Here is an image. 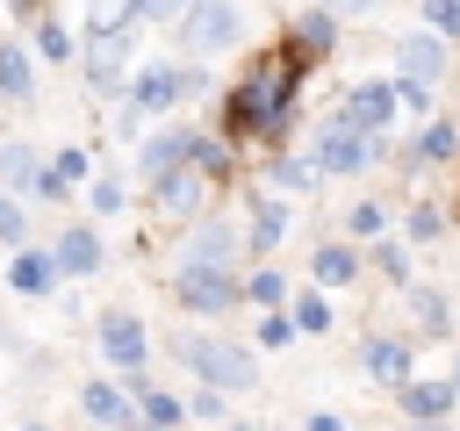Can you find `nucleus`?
Returning <instances> with one entry per match:
<instances>
[{
  "label": "nucleus",
  "mask_w": 460,
  "mask_h": 431,
  "mask_svg": "<svg viewBox=\"0 0 460 431\" xmlns=\"http://www.w3.org/2000/svg\"><path fill=\"white\" fill-rule=\"evenodd\" d=\"M187 158H194V144H187L180 129H172V136H151V144H144V172H151V180H165V172H180Z\"/></svg>",
  "instance_id": "nucleus-12"
},
{
  "label": "nucleus",
  "mask_w": 460,
  "mask_h": 431,
  "mask_svg": "<svg viewBox=\"0 0 460 431\" xmlns=\"http://www.w3.org/2000/svg\"><path fill=\"white\" fill-rule=\"evenodd\" d=\"M129 72V36H93V79H122Z\"/></svg>",
  "instance_id": "nucleus-15"
},
{
  "label": "nucleus",
  "mask_w": 460,
  "mask_h": 431,
  "mask_svg": "<svg viewBox=\"0 0 460 431\" xmlns=\"http://www.w3.org/2000/svg\"><path fill=\"white\" fill-rule=\"evenodd\" d=\"M216 259H230V230H223V223H208V230L194 237V266H216Z\"/></svg>",
  "instance_id": "nucleus-23"
},
{
  "label": "nucleus",
  "mask_w": 460,
  "mask_h": 431,
  "mask_svg": "<svg viewBox=\"0 0 460 431\" xmlns=\"http://www.w3.org/2000/svg\"><path fill=\"white\" fill-rule=\"evenodd\" d=\"M101 352H108L122 374L144 366V323H137V316H108V323H101Z\"/></svg>",
  "instance_id": "nucleus-7"
},
{
  "label": "nucleus",
  "mask_w": 460,
  "mask_h": 431,
  "mask_svg": "<svg viewBox=\"0 0 460 431\" xmlns=\"http://www.w3.org/2000/svg\"><path fill=\"white\" fill-rule=\"evenodd\" d=\"M453 151H460V129H453V122H431L424 144H417V165H438V158H453Z\"/></svg>",
  "instance_id": "nucleus-19"
},
{
  "label": "nucleus",
  "mask_w": 460,
  "mask_h": 431,
  "mask_svg": "<svg viewBox=\"0 0 460 431\" xmlns=\"http://www.w3.org/2000/svg\"><path fill=\"white\" fill-rule=\"evenodd\" d=\"M187 7H194V0H137L144 22H172V14H187Z\"/></svg>",
  "instance_id": "nucleus-27"
},
{
  "label": "nucleus",
  "mask_w": 460,
  "mask_h": 431,
  "mask_svg": "<svg viewBox=\"0 0 460 431\" xmlns=\"http://www.w3.org/2000/svg\"><path fill=\"white\" fill-rule=\"evenodd\" d=\"M129 14H137V0H93V7H86V29H93V36H122Z\"/></svg>",
  "instance_id": "nucleus-18"
},
{
  "label": "nucleus",
  "mask_w": 460,
  "mask_h": 431,
  "mask_svg": "<svg viewBox=\"0 0 460 431\" xmlns=\"http://www.w3.org/2000/svg\"><path fill=\"white\" fill-rule=\"evenodd\" d=\"M395 108H402V86H359L352 108H345V122H352V129H381Z\"/></svg>",
  "instance_id": "nucleus-8"
},
{
  "label": "nucleus",
  "mask_w": 460,
  "mask_h": 431,
  "mask_svg": "<svg viewBox=\"0 0 460 431\" xmlns=\"http://www.w3.org/2000/svg\"><path fill=\"white\" fill-rule=\"evenodd\" d=\"M395 395H402V409H410L417 424H438V417L460 402V388H453V381H402Z\"/></svg>",
  "instance_id": "nucleus-6"
},
{
  "label": "nucleus",
  "mask_w": 460,
  "mask_h": 431,
  "mask_svg": "<svg viewBox=\"0 0 460 431\" xmlns=\"http://www.w3.org/2000/svg\"><path fill=\"white\" fill-rule=\"evenodd\" d=\"M22 230H29V223H22V208L0 194V244H22Z\"/></svg>",
  "instance_id": "nucleus-28"
},
{
  "label": "nucleus",
  "mask_w": 460,
  "mask_h": 431,
  "mask_svg": "<svg viewBox=\"0 0 460 431\" xmlns=\"http://www.w3.org/2000/svg\"><path fill=\"white\" fill-rule=\"evenodd\" d=\"M0 172H7V180H43V165H36L29 144H0Z\"/></svg>",
  "instance_id": "nucleus-22"
},
{
  "label": "nucleus",
  "mask_w": 460,
  "mask_h": 431,
  "mask_svg": "<svg viewBox=\"0 0 460 431\" xmlns=\"http://www.w3.org/2000/svg\"><path fill=\"white\" fill-rule=\"evenodd\" d=\"M0 93L7 101H29V57L14 43H0Z\"/></svg>",
  "instance_id": "nucleus-17"
},
{
  "label": "nucleus",
  "mask_w": 460,
  "mask_h": 431,
  "mask_svg": "<svg viewBox=\"0 0 460 431\" xmlns=\"http://www.w3.org/2000/svg\"><path fill=\"white\" fill-rule=\"evenodd\" d=\"M395 57H402V79H417V86H431V79L446 72V43H438L431 29H424V36H402Z\"/></svg>",
  "instance_id": "nucleus-5"
},
{
  "label": "nucleus",
  "mask_w": 460,
  "mask_h": 431,
  "mask_svg": "<svg viewBox=\"0 0 460 431\" xmlns=\"http://www.w3.org/2000/svg\"><path fill=\"white\" fill-rule=\"evenodd\" d=\"M187 359H194V374H201L208 388H230V395L259 388V366H252V352H244V345H223V338H187Z\"/></svg>",
  "instance_id": "nucleus-1"
},
{
  "label": "nucleus",
  "mask_w": 460,
  "mask_h": 431,
  "mask_svg": "<svg viewBox=\"0 0 460 431\" xmlns=\"http://www.w3.org/2000/svg\"><path fill=\"white\" fill-rule=\"evenodd\" d=\"M50 273H58V259H50V251H22L7 280H14L22 295H43V287H50Z\"/></svg>",
  "instance_id": "nucleus-16"
},
{
  "label": "nucleus",
  "mask_w": 460,
  "mask_h": 431,
  "mask_svg": "<svg viewBox=\"0 0 460 431\" xmlns=\"http://www.w3.org/2000/svg\"><path fill=\"white\" fill-rule=\"evenodd\" d=\"M453 388H460V374H453Z\"/></svg>",
  "instance_id": "nucleus-37"
},
{
  "label": "nucleus",
  "mask_w": 460,
  "mask_h": 431,
  "mask_svg": "<svg viewBox=\"0 0 460 431\" xmlns=\"http://www.w3.org/2000/svg\"><path fill=\"white\" fill-rule=\"evenodd\" d=\"M295 323H302V330H323V323H331L323 295H302V302H295Z\"/></svg>",
  "instance_id": "nucleus-25"
},
{
  "label": "nucleus",
  "mask_w": 460,
  "mask_h": 431,
  "mask_svg": "<svg viewBox=\"0 0 460 431\" xmlns=\"http://www.w3.org/2000/svg\"><path fill=\"white\" fill-rule=\"evenodd\" d=\"M36 43H43V57H50V65H65V57H72V36H65V29H58V22H50V29H43V36H36Z\"/></svg>",
  "instance_id": "nucleus-26"
},
{
  "label": "nucleus",
  "mask_w": 460,
  "mask_h": 431,
  "mask_svg": "<svg viewBox=\"0 0 460 431\" xmlns=\"http://www.w3.org/2000/svg\"><path fill=\"white\" fill-rule=\"evenodd\" d=\"M288 223H295V216H288V208H273V201H266V208H259V223H252V244H259V251H273V244H280V237H288Z\"/></svg>",
  "instance_id": "nucleus-21"
},
{
  "label": "nucleus",
  "mask_w": 460,
  "mask_h": 431,
  "mask_svg": "<svg viewBox=\"0 0 460 431\" xmlns=\"http://www.w3.org/2000/svg\"><path fill=\"white\" fill-rule=\"evenodd\" d=\"M194 201H201V180H194V165H180V172H165V180H158V216L187 223V216H194Z\"/></svg>",
  "instance_id": "nucleus-9"
},
{
  "label": "nucleus",
  "mask_w": 460,
  "mask_h": 431,
  "mask_svg": "<svg viewBox=\"0 0 460 431\" xmlns=\"http://www.w3.org/2000/svg\"><path fill=\"white\" fill-rule=\"evenodd\" d=\"M252 295L259 302H280V273H252Z\"/></svg>",
  "instance_id": "nucleus-34"
},
{
  "label": "nucleus",
  "mask_w": 460,
  "mask_h": 431,
  "mask_svg": "<svg viewBox=\"0 0 460 431\" xmlns=\"http://www.w3.org/2000/svg\"><path fill=\"white\" fill-rule=\"evenodd\" d=\"M417 431H438V424H417Z\"/></svg>",
  "instance_id": "nucleus-36"
},
{
  "label": "nucleus",
  "mask_w": 460,
  "mask_h": 431,
  "mask_svg": "<svg viewBox=\"0 0 460 431\" xmlns=\"http://www.w3.org/2000/svg\"><path fill=\"white\" fill-rule=\"evenodd\" d=\"M431 22L438 29H460V0H431Z\"/></svg>",
  "instance_id": "nucleus-35"
},
{
  "label": "nucleus",
  "mask_w": 460,
  "mask_h": 431,
  "mask_svg": "<svg viewBox=\"0 0 460 431\" xmlns=\"http://www.w3.org/2000/svg\"><path fill=\"white\" fill-rule=\"evenodd\" d=\"M288 338H295L288 316H266V323H259V345H288Z\"/></svg>",
  "instance_id": "nucleus-32"
},
{
  "label": "nucleus",
  "mask_w": 460,
  "mask_h": 431,
  "mask_svg": "<svg viewBox=\"0 0 460 431\" xmlns=\"http://www.w3.org/2000/svg\"><path fill=\"white\" fill-rule=\"evenodd\" d=\"M172 101H180V72H172V65H151V72L137 79V108H144V115H165Z\"/></svg>",
  "instance_id": "nucleus-10"
},
{
  "label": "nucleus",
  "mask_w": 460,
  "mask_h": 431,
  "mask_svg": "<svg viewBox=\"0 0 460 431\" xmlns=\"http://www.w3.org/2000/svg\"><path fill=\"white\" fill-rule=\"evenodd\" d=\"M381 273H395V280L410 273V259H402V244H381Z\"/></svg>",
  "instance_id": "nucleus-33"
},
{
  "label": "nucleus",
  "mask_w": 460,
  "mask_h": 431,
  "mask_svg": "<svg viewBox=\"0 0 460 431\" xmlns=\"http://www.w3.org/2000/svg\"><path fill=\"white\" fill-rule=\"evenodd\" d=\"M367 374L388 381V388H402V381H410V352H402L395 338H374V345H367Z\"/></svg>",
  "instance_id": "nucleus-13"
},
{
  "label": "nucleus",
  "mask_w": 460,
  "mask_h": 431,
  "mask_svg": "<svg viewBox=\"0 0 460 431\" xmlns=\"http://www.w3.org/2000/svg\"><path fill=\"white\" fill-rule=\"evenodd\" d=\"M316 165H323V172H367V165H374V136L338 115V122L316 136Z\"/></svg>",
  "instance_id": "nucleus-3"
},
{
  "label": "nucleus",
  "mask_w": 460,
  "mask_h": 431,
  "mask_svg": "<svg viewBox=\"0 0 460 431\" xmlns=\"http://www.w3.org/2000/svg\"><path fill=\"white\" fill-rule=\"evenodd\" d=\"M86 417H101V424H129V395H115V388H86Z\"/></svg>",
  "instance_id": "nucleus-20"
},
{
  "label": "nucleus",
  "mask_w": 460,
  "mask_h": 431,
  "mask_svg": "<svg viewBox=\"0 0 460 431\" xmlns=\"http://www.w3.org/2000/svg\"><path fill=\"white\" fill-rule=\"evenodd\" d=\"M352 273H359V251L352 244H323L316 251V287H345Z\"/></svg>",
  "instance_id": "nucleus-14"
},
{
  "label": "nucleus",
  "mask_w": 460,
  "mask_h": 431,
  "mask_svg": "<svg viewBox=\"0 0 460 431\" xmlns=\"http://www.w3.org/2000/svg\"><path fill=\"white\" fill-rule=\"evenodd\" d=\"M180 43H187L194 57L230 50V43H237V7H230V0H194V7L180 14Z\"/></svg>",
  "instance_id": "nucleus-2"
},
{
  "label": "nucleus",
  "mask_w": 460,
  "mask_h": 431,
  "mask_svg": "<svg viewBox=\"0 0 460 431\" xmlns=\"http://www.w3.org/2000/svg\"><path fill=\"white\" fill-rule=\"evenodd\" d=\"M50 259H58V273H93V266H101V237H93V230H65Z\"/></svg>",
  "instance_id": "nucleus-11"
},
{
  "label": "nucleus",
  "mask_w": 460,
  "mask_h": 431,
  "mask_svg": "<svg viewBox=\"0 0 460 431\" xmlns=\"http://www.w3.org/2000/svg\"><path fill=\"white\" fill-rule=\"evenodd\" d=\"M194 165H201V172H223L230 158H223V144H194Z\"/></svg>",
  "instance_id": "nucleus-30"
},
{
  "label": "nucleus",
  "mask_w": 460,
  "mask_h": 431,
  "mask_svg": "<svg viewBox=\"0 0 460 431\" xmlns=\"http://www.w3.org/2000/svg\"><path fill=\"white\" fill-rule=\"evenodd\" d=\"M144 417H151V424H158V431H172V424H180V402H172V395H158V388H151V395H144Z\"/></svg>",
  "instance_id": "nucleus-24"
},
{
  "label": "nucleus",
  "mask_w": 460,
  "mask_h": 431,
  "mask_svg": "<svg viewBox=\"0 0 460 431\" xmlns=\"http://www.w3.org/2000/svg\"><path fill=\"white\" fill-rule=\"evenodd\" d=\"M93 208H101V216H115V208H122V187H115V180H101V187H93Z\"/></svg>",
  "instance_id": "nucleus-31"
},
{
  "label": "nucleus",
  "mask_w": 460,
  "mask_h": 431,
  "mask_svg": "<svg viewBox=\"0 0 460 431\" xmlns=\"http://www.w3.org/2000/svg\"><path fill=\"white\" fill-rule=\"evenodd\" d=\"M381 223H388V208H374V201H359V208H352V230H359V237H374Z\"/></svg>",
  "instance_id": "nucleus-29"
},
{
  "label": "nucleus",
  "mask_w": 460,
  "mask_h": 431,
  "mask_svg": "<svg viewBox=\"0 0 460 431\" xmlns=\"http://www.w3.org/2000/svg\"><path fill=\"white\" fill-rule=\"evenodd\" d=\"M172 295H180V309L216 316V309H230V302H237V280H230L223 266H187V273L172 280Z\"/></svg>",
  "instance_id": "nucleus-4"
}]
</instances>
